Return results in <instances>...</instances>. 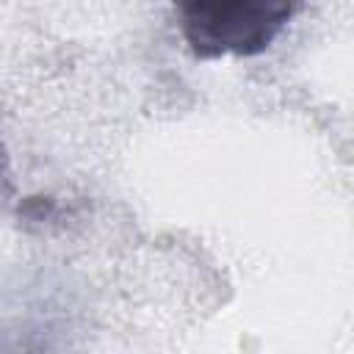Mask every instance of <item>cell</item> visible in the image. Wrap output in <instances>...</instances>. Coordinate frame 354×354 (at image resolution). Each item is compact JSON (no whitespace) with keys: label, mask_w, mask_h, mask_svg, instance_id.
I'll return each instance as SVG.
<instances>
[{"label":"cell","mask_w":354,"mask_h":354,"mask_svg":"<svg viewBox=\"0 0 354 354\" xmlns=\"http://www.w3.org/2000/svg\"><path fill=\"white\" fill-rule=\"evenodd\" d=\"M180 33L196 58H249L288 25L299 0H171Z\"/></svg>","instance_id":"1"}]
</instances>
